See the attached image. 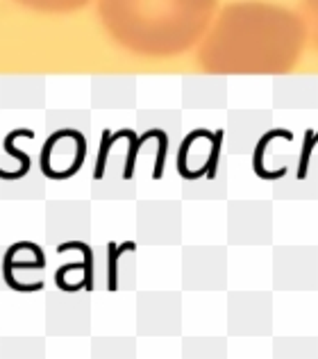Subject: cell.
I'll list each match as a JSON object with an SVG mask.
<instances>
[{
  "label": "cell",
  "mask_w": 318,
  "mask_h": 359,
  "mask_svg": "<svg viewBox=\"0 0 318 359\" xmlns=\"http://www.w3.org/2000/svg\"><path fill=\"white\" fill-rule=\"evenodd\" d=\"M87 141L78 130H57L41 148V173L48 180H69L84 164Z\"/></svg>",
  "instance_id": "3957f363"
},
{
  "label": "cell",
  "mask_w": 318,
  "mask_h": 359,
  "mask_svg": "<svg viewBox=\"0 0 318 359\" xmlns=\"http://www.w3.org/2000/svg\"><path fill=\"white\" fill-rule=\"evenodd\" d=\"M277 137H282V139H286V141H291V139H293V135H291L289 130H282V128L270 130V132H266V135L257 141L255 157H252V171H255V175H257L259 180H266V182H273V180H279V177H284V175H286V168H284V166H282V168H277V171H266V168H264V150H266V146H268V141H273V139H277Z\"/></svg>",
  "instance_id": "5b68a950"
},
{
  "label": "cell",
  "mask_w": 318,
  "mask_h": 359,
  "mask_svg": "<svg viewBox=\"0 0 318 359\" xmlns=\"http://www.w3.org/2000/svg\"><path fill=\"white\" fill-rule=\"evenodd\" d=\"M310 7H312V14L316 16V23H318V0H310Z\"/></svg>",
  "instance_id": "8fae6325"
},
{
  "label": "cell",
  "mask_w": 318,
  "mask_h": 359,
  "mask_svg": "<svg viewBox=\"0 0 318 359\" xmlns=\"http://www.w3.org/2000/svg\"><path fill=\"white\" fill-rule=\"evenodd\" d=\"M137 250V243L134 241H125V243H116V241H109L107 245V259H109V282H107V289L109 291H116V280H118V259L123 252H134Z\"/></svg>",
  "instance_id": "ba28073f"
},
{
  "label": "cell",
  "mask_w": 318,
  "mask_h": 359,
  "mask_svg": "<svg viewBox=\"0 0 318 359\" xmlns=\"http://www.w3.org/2000/svg\"><path fill=\"white\" fill-rule=\"evenodd\" d=\"M214 7L216 0H100L98 14L120 46L166 55L198 39Z\"/></svg>",
  "instance_id": "6da1fadb"
},
{
  "label": "cell",
  "mask_w": 318,
  "mask_h": 359,
  "mask_svg": "<svg viewBox=\"0 0 318 359\" xmlns=\"http://www.w3.org/2000/svg\"><path fill=\"white\" fill-rule=\"evenodd\" d=\"M130 130H118V132H109L105 130L100 137V148H98V159H96V168H93V180H100L105 175V166H107V157H109V150L114 146V141L118 139H127Z\"/></svg>",
  "instance_id": "52a82bcc"
},
{
  "label": "cell",
  "mask_w": 318,
  "mask_h": 359,
  "mask_svg": "<svg viewBox=\"0 0 318 359\" xmlns=\"http://www.w3.org/2000/svg\"><path fill=\"white\" fill-rule=\"evenodd\" d=\"M21 137L34 139V132L27 130V128H18V130L9 132V135L5 137V141H3L5 153L18 159V168H16V171H5V168H0V180H9V182H14V180H21V177H25L27 173H30V157H27V153H21V150L14 146L16 139H21Z\"/></svg>",
  "instance_id": "277c9868"
},
{
  "label": "cell",
  "mask_w": 318,
  "mask_h": 359,
  "mask_svg": "<svg viewBox=\"0 0 318 359\" xmlns=\"http://www.w3.org/2000/svg\"><path fill=\"white\" fill-rule=\"evenodd\" d=\"M318 144V135L314 130H307L305 132V144H303V155H300V164H298V180H305L307 177V168H310V157H312V150Z\"/></svg>",
  "instance_id": "30bf717a"
},
{
  "label": "cell",
  "mask_w": 318,
  "mask_h": 359,
  "mask_svg": "<svg viewBox=\"0 0 318 359\" xmlns=\"http://www.w3.org/2000/svg\"><path fill=\"white\" fill-rule=\"evenodd\" d=\"M223 135H226V132H223V130L212 132V141H209V144H212L209 159H207V162H205V164H202V168H200V173H202V175H207L209 180L216 177V166H219V157H221Z\"/></svg>",
  "instance_id": "9c48e42d"
},
{
  "label": "cell",
  "mask_w": 318,
  "mask_h": 359,
  "mask_svg": "<svg viewBox=\"0 0 318 359\" xmlns=\"http://www.w3.org/2000/svg\"><path fill=\"white\" fill-rule=\"evenodd\" d=\"M27 9L34 12H46V14H69L78 12V9L87 7L89 0H16Z\"/></svg>",
  "instance_id": "8992f818"
},
{
  "label": "cell",
  "mask_w": 318,
  "mask_h": 359,
  "mask_svg": "<svg viewBox=\"0 0 318 359\" xmlns=\"http://www.w3.org/2000/svg\"><path fill=\"white\" fill-rule=\"evenodd\" d=\"M300 41V25L282 9L268 5H232L207 41L205 57L219 64L277 60Z\"/></svg>",
  "instance_id": "7a4b0ae2"
}]
</instances>
